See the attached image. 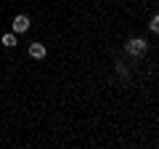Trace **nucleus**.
Returning a JSON list of instances; mask_svg holds the SVG:
<instances>
[{"label": "nucleus", "mask_w": 159, "mask_h": 149, "mask_svg": "<svg viewBox=\"0 0 159 149\" xmlns=\"http://www.w3.org/2000/svg\"><path fill=\"white\" fill-rule=\"evenodd\" d=\"M148 27H151V32H157V35H159V13L151 19V24H148Z\"/></svg>", "instance_id": "nucleus-5"}, {"label": "nucleus", "mask_w": 159, "mask_h": 149, "mask_svg": "<svg viewBox=\"0 0 159 149\" xmlns=\"http://www.w3.org/2000/svg\"><path fill=\"white\" fill-rule=\"evenodd\" d=\"M0 43H3V46H6V48H13V46H16V32H6V35H3V40H0Z\"/></svg>", "instance_id": "nucleus-4"}, {"label": "nucleus", "mask_w": 159, "mask_h": 149, "mask_svg": "<svg viewBox=\"0 0 159 149\" xmlns=\"http://www.w3.org/2000/svg\"><path fill=\"white\" fill-rule=\"evenodd\" d=\"M146 48H148V43L143 40V37H135V40H130V43H127V48H125V51L130 53V56H141V53H146Z\"/></svg>", "instance_id": "nucleus-1"}, {"label": "nucleus", "mask_w": 159, "mask_h": 149, "mask_svg": "<svg viewBox=\"0 0 159 149\" xmlns=\"http://www.w3.org/2000/svg\"><path fill=\"white\" fill-rule=\"evenodd\" d=\"M27 29H29V16L19 13V16L13 19V32H16V35H21V32H27Z\"/></svg>", "instance_id": "nucleus-2"}, {"label": "nucleus", "mask_w": 159, "mask_h": 149, "mask_svg": "<svg viewBox=\"0 0 159 149\" xmlns=\"http://www.w3.org/2000/svg\"><path fill=\"white\" fill-rule=\"evenodd\" d=\"M45 46H43V43H32V46H29V56L32 59H45Z\"/></svg>", "instance_id": "nucleus-3"}]
</instances>
